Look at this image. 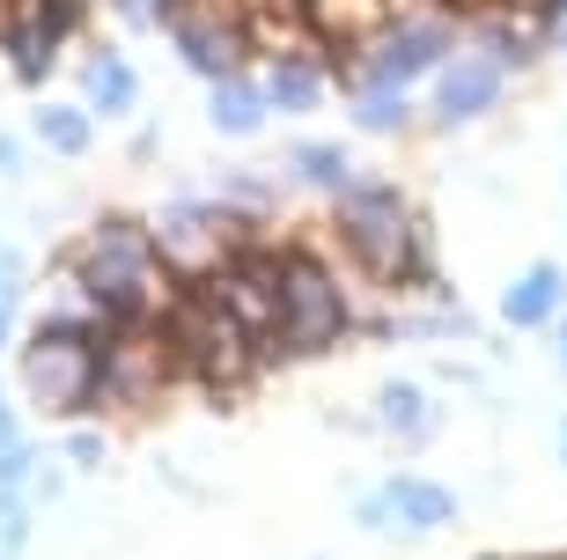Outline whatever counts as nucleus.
Here are the masks:
<instances>
[{
	"instance_id": "nucleus-14",
	"label": "nucleus",
	"mask_w": 567,
	"mask_h": 560,
	"mask_svg": "<svg viewBox=\"0 0 567 560\" xmlns=\"http://www.w3.org/2000/svg\"><path fill=\"white\" fill-rule=\"evenodd\" d=\"M30 133H38L52 155H89V141H96V111L89 104H38Z\"/></svg>"
},
{
	"instance_id": "nucleus-4",
	"label": "nucleus",
	"mask_w": 567,
	"mask_h": 560,
	"mask_svg": "<svg viewBox=\"0 0 567 560\" xmlns=\"http://www.w3.org/2000/svg\"><path fill=\"white\" fill-rule=\"evenodd\" d=\"M450 60H457V16H450L442 0H427V8L383 16L377 30L361 38L354 89H413V82H435Z\"/></svg>"
},
{
	"instance_id": "nucleus-2",
	"label": "nucleus",
	"mask_w": 567,
	"mask_h": 560,
	"mask_svg": "<svg viewBox=\"0 0 567 560\" xmlns=\"http://www.w3.org/2000/svg\"><path fill=\"white\" fill-rule=\"evenodd\" d=\"M324 244H332L369 288H391V295H427L435 288L427 222L391 177H354V185L339 192L332 207H324Z\"/></svg>"
},
{
	"instance_id": "nucleus-27",
	"label": "nucleus",
	"mask_w": 567,
	"mask_h": 560,
	"mask_svg": "<svg viewBox=\"0 0 567 560\" xmlns=\"http://www.w3.org/2000/svg\"><path fill=\"white\" fill-rule=\"evenodd\" d=\"M560 457H567V420H560Z\"/></svg>"
},
{
	"instance_id": "nucleus-3",
	"label": "nucleus",
	"mask_w": 567,
	"mask_h": 560,
	"mask_svg": "<svg viewBox=\"0 0 567 560\" xmlns=\"http://www.w3.org/2000/svg\"><path fill=\"white\" fill-rule=\"evenodd\" d=\"M332 244H310V236H280V333L310 354H332L339 339L354 333V295H347V273L332 266Z\"/></svg>"
},
{
	"instance_id": "nucleus-15",
	"label": "nucleus",
	"mask_w": 567,
	"mask_h": 560,
	"mask_svg": "<svg viewBox=\"0 0 567 560\" xmlns=\"http://www.w3.org/2000/svg\"><path fill=\"white\" fill-rule=\"evenodd\" d=\"M377 420L391 428V436L421 442V436H427V420H435V414H427V398L413 391V384H383V391H377Z\"/></svg>"
},
{
	"instance_id": "nucleus-19",
	"label": "nucleus",
	"mask_w": 567,
	"mask_h": 560,
	"mask_svg": "<svg viewBox=\"0 0 567 560\" xmlns=\"http://www.w3.org/2000/svg\"><path fill=\"white\" fill-rule=\"evenodd\" d=\"M66 457H74V465H96V457H104V442H96V436H89V428H82V436L66 442Z\"/></svg>"
},
{
	"instance_id": "nucleus-12",
	"label": "nucleus",
	"mask_w": 567,
	"mask_h": 560,
	"mask_svg": "<svg viewBox=\"0 0 567 560\" xmlns=\"http://www.w3.org/2000/svg\"><path fill=\"white\" fill-rule=\"evenodd\" d=\"M207 119H214V133H229V141H251L258 125L274 119L266 74H229V82H214V89H207Z\"/></svg>"
},
{
	"instance_id": "nucleus-17",
	"label": "nucleus",
	"mask_w": 567,
	"mask_h": 560,
	"mask_svg": "<svg viewBox=\"0 0 567 560\" xmlns=\"http://www.w3.org/2000/svg\"><path fill=\"white\" fill-rule=\"evenodd\" d=\"M30 539V517H22V495H0V560H16Z\"/></svg>"
},
{
	"instance_id": "nucleus-5",
	"label": "nucleus",
	"mask_w": 567,
	"mask_h": 560,
	"mask_svg": "<svg viewBox=\"0 0 567 560\" xmlns=\"http://www.w3.org/2000/svg\"><path fill=\"white\" fill-rule=\"evenodd\" d=\"M169 52L185 74L199 82H229V74H251V22L214 16V8H185L169 22Z\"/></svg>"
},
{
	"instance_id": "nucleus-8",
	"label": "nucleus",
	"mask_w": 567,
	"mask_h": 560,
	"mask_svg": "<svg viewBox=\"0 0 567 560\" xmlns=\"http://www.w3.org/2000/svg\"><path fill=\"white\" fill-rule=\"evenodd\" d=\"M60 52H66V44L44 38V22L30 16L22 0H8V8H0V60H8V74H16L22 89H44V82H52Z\"/></svg>"
},
{
	"instance_id": "nucleus-13",
	"label": "nucleus",
	"mask_w": 567,
	"mask_h": 560,
	"mask_svg": "<svg viewBox=\"0 0 567 560\" xmlns=\"http://www.w3.org/2000/svg\"><path fill=\"white\" fill-rule=\"evenodd\" d=\"M288 177L302 192H324V200H339V192L354 185V163H347V147L339 141H295L288 147Z\"/></svg>"
},
{
	"instance_id": "nucleus-7",
	"label": "nucleus",
	"mask_w": 567,
	"mask_h": 560,
	"mask_svg": "<svg viewBox=\"0 0 567 560\" xmlns=\"http://www.w3.org/2000/svg\"><path fill=\"white\" fill-rule=\"evenodd\" d=\"M354 517L369 523V531H391V523H399V531H442V523L457 517V501H450V487H435V479H391L383 495L361 501Z\"/></svg>"
},
{
	"instance_id": "nucleus-20",
	"label": "nucleus",
	"mask_w": 567,
	"mask_h": 560,
	"mask_svg": "<svg viewBox=\"0 0 567 560\" xmlns=\"http://www.w3.org/2000/svg\"><path fill=\"white\" fill-rule=\"evenodd\" d=\"M16 288H22V273H16V251L0 244V295H16Z\"/></svg>"
},
{
	"instance_id": "nucleus-24",
	"label": "nucleus",
	"mask_w": 567,
	"mask_h": 560,
	"mask_svg": "<svg viewBox=\"0 0 567 560\" xmlns=\"http://www.w3.org/2000/svg\"><path fill=\"white\" fill-rule=\"evenodd\" d=\"M8 303H16V295H0V347H8Z\"/></svg>"
},
{
	"instance_id": "nucleus-22",
	"label": "nucleus",
	"mask_w": 567,
	"mask_h": 560,
	"mask_svg": "<svg viewBox=\"0 0 567 560\" xmlns=\"http://www.w3.org/2000/svg\"><path fill=\"white\" fill-rule=\"evenodd\" d=\"M16 450H22V436H16V420H8V406H0V465H8Z\"/></svg>"
},
{
	"instance_id": "nucleus-11",
	"label": "nucleus",
	"mask_w": 567,
	"mask_h": 560,
	"mask_svg": "<svg viewBox=\"0 0 567 560\" xmlns=\"http://www.w3.org/2000/svg\"><path fill=\"white\" fill-rule=\"evenodd\" d=\"M82 104L96 111V119H126V111L141 104V74H133L126 52L96 44V52L82 60Z\"/></svg>"
},
{
	"instance_id": "nucleus-25",
	"label": "nucleus",
	"mask_w": 567,
	"mask_h": 560,
	"mask_svg": "<svg viewBox=\"0 0 567 560\" xmlns=\"http://www.w3.org/2000/svg\"><path fill=\"white\" fill-rule=\"evenodd\" d=\"M185 8H192V0H163V16H169V22H177V16H185Z\"/></svg>"
},
{
	"instance_id": "nucleus-18",
	"label": "nucleus",
	"mask_w": 567,
	"mask_h": 560,
	"mask_svg": "<svg viewBox=\"0 0 567 560\" xmlns=\"http://www.w3.org/2000/svg\"><path fill=\"white\" fill-rule=\"evenodd\" d=\"M118 16L133 22V30H169V16H163V0H111Z\"/></svg>"
},
{
	"instance_id": "nucleus-21",
	"label": "nucleus",
	"mask_w": 567,
	"mask_h": 560,
	"mask_svg": "<svg viewBox=\"0 0 567 560\" xmlns=\"http://www.w3.org/2000/svg\"><path fill=\"white\" fill-rule=\"evenodd\" d=\"M22 170V147H16V133H0V177H16Z\"/></svg>"
},
{
	"instance_id": "nucleus-26",
	"label": "nucleus",
	"mask_w": 567,
	"mask_h": 560,
	"mask_svg": "<svg viewBox=\"0 0 567 560\" xmlns=\"http://www.w3.org/2000/svg\"><path fill=\"white\" fill-rule=\"evenodd\" d=\"M553 339H560V362H567V317H560V325H553Z\"/></svg>"
},
{
	"instance_id": "nucleus-1",
	"label": "nucleus",
	"mask_w": 567,
	"mask_h": 560,
	"mask_svg": "<svg viewBox=\"0 0 567 560\" xmlns=\"http://www.w3.org/2000/svg\"><path fill=\"white\" fill-rule=\"evenodd\" d=\"M66 281L82 295V310H96L111 325V339H147L163 333V303H169V258L155 244V228L133 214H96V222L60 251Z\"/></svg>"
},
{
	"instance_id": "nucleus-16",
	"label": "nucleus",
	"mask_w": 567,
	"mask_h": 560,
	"mask_svg": "<svg viewBox=\"0 0 567 560\" xmlns=\"http://www.w3.org/2000/svg\"><path fill=\"white\" fill-rule=\"evenodd\" d=\"M354 125L361 133H399V125H413V89H361Z\"/></svg>"
},
{
	"instance_id": "nucleus-9",
	"label": "nucleus",
	"mask_w": 567,
	"mask_h": 560,
	"mask_svg": "<svg viewBox=\"0 0 567 560\" xmlns=\"http://www.w3.org/2000/svg\"><path fill=\"white\" fill-rule=\"evenodd\" d=\"M332 82L339 74H332V60H324L317 44H288V52L266 60V96H274V111H317Z\"/></svg>"
},
{
	"instance_id": "nucleus-6",
	"label": "nucleus",
	"mask_w": 567,
	"mask_h": 560,
	"mask_svg": "<svg viewBox=\"0 0 567 560\" xmlns=\"http://www.w3.org/2000/svg\"><path fill=\"white\" fill-rule=\"evenodd\" d=\"M502 89H508V67L494 52H457L427 82V125L435 133H464V125H480L486 111L502 104Z\"/></svg>"
},
{
	"instance_id": "nucleus-23",
	"label": "nucleus",
	"mask_w": 567,
	"mask_h": 560,
	"mask_svg": "<svg viewBox=\"0 0 567 560\" xmlns=\"http://www.w3.org/2000/svg\"><path fill=\"white\" fill-rule=\"evenodd\" d=\"M538 44H546V52H567V22H553V30H546Z\"/></svg>"
},
{
	"instance_id": "nucleus-10",
	"label": "nucleus",
	"mask_w": 567,
	"mask_h": 560,
	"mask_svg": "<svg viewBox=\"0 0 567 560\" xmlns=\"http://www.w3.org/2000/svg\"><path fill=\"white\" fill-rule=\"evenodd\" d=\"M502 317L516 325V333H546V325H560L567 317V273L560 266H524L516 281H508V295H502Z\"/></svg>"
}]
</instances>
